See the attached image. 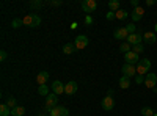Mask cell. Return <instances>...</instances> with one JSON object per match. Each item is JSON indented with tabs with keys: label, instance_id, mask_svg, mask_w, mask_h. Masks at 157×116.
<instances>
[{
	"label": "cell",
	"instance_id": "40",
	"mask_svg": "<svg viewBox=\"0 0 157 116\" xmlns=\"http://www.w3.org/2000/svg\"><path fill=\"white\" fill-rule=\"evenodd\" d=\"M154 32H155V35H157V24L154 25Z\"/></svg>",
	"mask_w": 157,
	"mask_h": 116
},
{
	"label": "cell",
	"instance_id": "11",
	"mask_svg": "<svg viewBox=\"0 0 157 116\" xmlns=\"http://www.w3.org/2000/svg\"><path fill=\"white\" fill-rule=\"evenodd\" d=\"M49 116H69V111L66 107H55L49 111Z\"/></svg>",
	"mask_w": 157,
	"mask_h": 116
},
{
	"label": "cell",
	"instance_id": "36",
	"mask_svg": "<svg viewBox=\"0 0 157 116\" xmlns=\"http://www.w3.org/2000/svg\"><path fill=\"white\" fill-rule=\"evenodd\" d=\"M85 24H86V25H91V24H93V17H91L90 14L85 16Z\"/></svg>",
	"mask_w": 157,
	"mask_h": 116
},
{
	"label": "cell",
	"instance_id": "6",
	"mask_svg": "<svg viewBox=\"0 0 157 116\" xmlns=\"http://www.w3.org/2000/svg\"><path fill=\"white\" fill-rule=\"evenodd\" d=\"M74 46H75L77 50H83L88 46V38L85 35H78L75 39H74Z\"/></svg>",
	"mask_w": 157,
	"mask_h": 116
},
{
	"label": "cell",
	"instance_id": "42",
	"mask_svg": "<svg viewBox=\"0 0 157 116\" xmlns=\"http://www.w3.org/2000/svg\"><path fill=\"white\" fill-rule=\"evenodd\" d=\"M154 116H157V113H154Z\"/></svg>",
	"mask_w": 157,
	"mask_h": 116
},
{
	"label": "cell",
	"instance_id": "1",
	"mask_svg": "<svg viewBox=\"0 0 157 116\" xmlns=\"http://www.w3.org/2000/svg\"><path fill=\"white\" fill-rule=\"evenodd\" d=\"M135 68H137V74L138 75H143V77H146L149 74V68H151V61L148 58H143L140 60L138 64H135Z\"/></svg>",
	"mask_w": 157,
	"mask_h": 116
},
{
	"label": "cell",
	"instance_id": "4",
	"mask_svg": "<svg viewBox=\"0 0 157 116\" xmlns=\"http://www.w3.org/2000/svg\"><path fill=\"white\" fill-rule=\"evenodd\" d=\"M57 104H58V96L57 94L52 93V94H49L46 97V110L47 111H50V110H54L55 107H58Z\"/></svg>",
	"mask_w": 157,
	"mask_h": 116
},
{
	"label": "cell",
	"instance_id": "41",
	"mask_svg": "<svg viewBox=\"0 0 157 116\" xmlns=\"http://www.w3.org/2000/svg\"><path fill=\"white\" fill-rule=\"evenodd\" d=\"M39 116H47V113H43V114H39Z\"/></svg>",
	"mask_w": 157,
	"mask_h": 116
},
{
	"label": "cell",
	"instance_id": "13",
	"mask_svg": "<svg viewBox=\"0 0 157 116\" xmlns=\"http://www.w3.org/2000/svg\"><path fill=\"white\" fill-rule=\"evenodd\" d=\"M143 14H145V8L138 6V8H134V11L130 13V17H132L134 22H138V21H141Z\"/></svg>",
	"mask_w": 157,
	"mask_h": 116
},
{
	"label": "cell",
	"instance_id": "18",
	"mask_svg": "<svg viewBox=\"0 0 157 116\" xmlns=\"http://www.w3.org/2000/svg\"><path fill=\"white\" fill-rule=\"evenodd\" d=\"M75 46H74V43H68V44H64L63 46V54H66V55H71L72 52H75Z\"/></svg>",
	"mask_w": 157,
	"mask_h": 116
},
{
	"label": "cell",
	"instance_id": "25",
	"mask_svg": "<svg viewBox=\"0 0 157 116\" xmlns=\"http://www.w3.org/2000/svg\"><path fill=\"white\" fill-rule=\"evenodd\" d=\"M38 94L47 97V96H49V86H47V85H41V86L38 88Z\"/></svg>",
	"mask_w": 157,
	"mask_h": 116
},
{
	"label": "cell",
	"instance_id": "14",
	"mask_svg": "<svg viewBox=\"0 0 157 116\" xmlns=\"http://www.w3.org/2000/svg\"><path fill=\"white\" fill-rule=\"evenodd\" d=\"M124 60H126V63H129V64H138L140 63V58H138V55L135 54V52H127V54H124Z\"/></svg>",
	"mask_w": 157,
	"mask_h": 116
},
{
	"label": "cell",
	"instance_id": "30",
	"mask_svg": "<svg viewBox=\"0 0 157 116\" xmlns=\"http://www.w3.org/2000/svg\"><path fill=\"white\" fill-rule=\"evenodd\" d=\"M21 25H22V19H14V21L11 22V27L13 28H19Z\"/></svg>",
	"mask_w": 157,
	"mask_h": 116
},
{
	"label": "cell",
	"instance_id": "19",
	"mask_svg": "<svg viewBox=\"0 0 157 116\" xmlns=\"http://www.w3.org/2000/svg\"><path fill=\"white\" fill-rule=\"evenodd\" d=\"M121 3L118 2V0H110L109 2V8H110V11H113V13H116V11H120L121 8Z\"/></svg>",
	"mask_w": 157,
	"mask_h": 116
},
{
	"label": "cell",
	"instance_id": "20",
	"mask_svg": "<svg viewBox=\"0 0 157 116\" xmlns=\"http://www.w3.org/2000/svg\"><path fill=\"white\" fill-rule=\"evenodd\" d=\"M120 86H121L123 89H127V88L130 86V79H129V77H126V75L121 77V79H120Z\"/></svg>",
	"mask_w": 157,
	"mask_h": 116
},
{
	"label": "cell",
	"instance_id": "43",
	"mask_svg": "<svg viewBox=\"0 0 157 116\" xmlns=\"http://www.w3.org/2000/svg\"><path fill=\"white\" fill-rule=\"evenodd\" d=\"M155 16H157V13H155Z\"/></svg>",
	"mask_w": 157,
	"mask_h": 116
},
{
	"label": "cell",
	"instance_id": "3",
	"mask_svg": "<svg viewBox=\"0 0 157 116\" xmlns=\"http://www.w3.org/2000/svg\"><path fill=\"white\" fill-rule=\"evenodd\" d=\"M82 9L86 13V14H91L98 9V2L96 0H83L82 2Z\"/></svg>",
	"mask_w": 157,
	"mask_h": 116
},
{
	"label": "cell",
	"instance_id": "8",
	"mask_svg": "<svg viewBox=\"0 0 157 116\" xmlns=\"http://www.w3.org/2000/svg\"><path fill=\"white\" fill-rule=\"evenodd\" d=\"M155 83H157V74H154V72H149L146 77H145V85H146V88H155Z\"/></svg>",
	"mask_w": 157,
	"mask_h": 116
},
{
	"label": "cell",
	"instance_id": "33",
	"mask_svg": "<svg viewBox=\"0 0 157 116\" xmlns=\"http://www.w3.org/2000/svg\"><path fill=\"white\" fill-rule=\"evenodd\" d=\"M105 17H107V21H112V19H116V14L113 11H109L107 14H105Z\"/></svg>",
	"mask_w": 157,
	"mask_h": 116
},
{
	"label": "cell",
	"instance_id": "2",
	"mask_svg": "<svg viewBox=\"0 0 157 116\" xmlns=\"http://www.w3.org/2000/svg\"><path fill=\"white\" fill-rule=\"evenodd\" d=\"M39 24H41V17L38 14H27L22 17V25L25 27H38Z\"/></svg>",
	"mask_w": 157,
	"mask_h": 116
},
{
	"label": "cell",
	"instance_id": "24",
	"mask_svg": "<svg viewBox=\"0 0 157 116\" xmlns=\"http://www.w3.org/2000/svg\"><path fill=\"white\" fill-rule=\"evenodd\" d=\"M29 5H30V8H33V9H39V8L44 6V2H41V0H33V2H30Z\"/></svg>",
	"mask_w": 157,
	"mask_h": 116
},
{
	"label": "cell",
	"instance_id": "21",
	"mask_svg": "<svg viewBox=\"0 0 157 116\" xmlns=\"http://www.w3.org/2000/svg\"><path fill=\"white\" fill-rule=\"evenodd\" d=\"M24 114H25V108L21 105H17L14 110H11V116H24Z\"/></svg>",
	"mask_w": 157,
	"mask_h": 116
},
{
	"label": "cell",
	"instance_id": "27",
	"mask_svg": "<svg viewBox=\"0 0 157 116\" xmlns=\"http://www.w3.org/2000/svg\"><path fill=\"white\" fill-rule=\"evenodd\" d=\"M141 114L143 116H154V110L151 107H143L141 108Z\"/></svg>",
	"mask_w": 157,
	"mask_h": 116
},
{
	"label": "cell",
	"instance_id": "17",
	"mask_svg": "<svg viewBox=\"0 0 157 116\" xmlns=\"http://www.w3.org/2000/svg\"><path fill=\"white\" fill-rule=\"evenodd\" d=\"M143 41H145L146 44H154V43H155V33L146 32L145 35H143Z\"/></svg>",
	"mask_w": 157,
	"mask_h": 116
},
{
	"label": "cell",
	"instance_id": "16",
	"mask_svg": "<svg viewBox=\"0 0 157 116\" xmlns=\"http://www.w3.org/2000/svg\"><path fill=\"white\" fill-rule=\"evenodd\" d=\"M50 88H52V91H54V94H57V96L64 93V85H63L60 80H55L54 83H52V86H50Z\"/></svg>",
	"mask_w": 157,
	"mask_h": 116
},
{
	"label": "cell",
	"instance_id": "5",
	"mask_svg": "<svg viewBox=\"0 0 157 116\" xmlns=\"http://www.w3.org/2000/svg\"><path fill=\"white\" fill-rule=\"evenodd\" d=\"M121 71H123V75H126V77H135L137 75V68H135V64H129V63H124L123 64V68H121Z\"/></svg>",
	"mask_w": 157,
	"mask_h": 116
},
{
	"label": "cell",
	"instance_id": "23",
	"mask_svg": "<svg viewBox=\"0 0 157 116\" xmlns=\"http://www.w3.org/2000/svg\"><path fill=\"white\" fill-rule=\"evenodd\" d=\"M115 14H116V19H118V21H123V19H126V17L129 16V13H127L126 9H120V11H116Z\"/></svg>",
	"mask_w": 157,
	"mask_h": 116
},
{
	"label": "cell",
	"instance_id": "10",
	"mask_svg": "<svg viewBox=\"0 0 157 116\" xmlns=\"http://www.w3.org/2000/svg\"><path fill=\"white\" fill-rule=\"evenodd\" d=\"M113 38L115 39H127L129 38V32L126 27H121V28H116L115 33H113Z\"/></svg>",
	"mask_w": 157,
	"mask_h": 116
},
{
	"label": "cell",
	"instance_id": "22",
	"mask_svg": "<svg viewBox=\"0 0 157 116\" xmlns=\"http://www.w3.org/2000/svg\"><path fill=\"white\" fill-rule=\"evenodd\" d=\"M10 114H11V108L6 104L0 105V116H10Z\"/></svg>",
	"mask_w": 157,
	"mask_h": 116
},
{
	"label": "cell",
	"instance_id": "34",
	"mask_svg": "<svg viewBox=\"0 0 157 116\" xmlns=\"http://www.w3.org/2000/svg\"><path fill=\"white\" fill-rule=\"evenodd\" d=\"M8 58V54H6V50H2V52H0V61H5Z\"/></svg>",
	"mask_w": 157,
	"mask_h": 116
},
{
	"label": "cell",
	"instance_id": "26",
	"mask_svg": "<svg viewBox=\"0 0 157 116\" xmlns=\"http://www.w3.org/2000/svg\"><path fill=\"white\" fill-rule=\"evenodd\" d=\"M5 104H6V105H8L11 110H14V108L17 107V102H16V99H14V97H8Z\"/></svg>",
	"mask_w": 157,
	"mask_h": 116
},
{
	"label": "cell",
	"instance_id": "15",
	"mask_svg": "<svg viewBox=\"0 0 157 116\" xmlns=\"http://www.w3.org/2000/svg\"><path fill=\"white\" fill-rule=\"evenodd\" d=\"M64 93H66L68 96H72V94H75V93H77V83H75L74 80L68 82L66 85H64Z\"/></svg>",
	"mask_w": 157,
	"mask_h": 116
},
{
	"label": "cell",
	"instance_id": "12",
	"mask_svg": "<svg viewBox=\"0 0 157 116\" xmlns=\"http://www.w3.org/2000/svg\"><path fill=\"white\" fill-rule=\"evenodd\" d=\"M49 72L47 71H41V72H39L38 75H36V83H38V86H41V85H46L47 83V80H49Z\"/></svg>",
	"mask_w": 157,
	"mask_h": 116
},
{
	"label": "cell",
	"instance_id": "37",
	"mask_svg": "<svg viewBox=\"0 0 157 116\" xmlns=\"http://www.w3.org/2000/svg\"><path fill=\"white\" fill-rule=\"evenodd\" d=\"M130 5L134 8H138V0H130Z\"/></svg>",
	"mask_w": 157,
	"mask_h": 116
},
{
	"label": "cell",
	"instance_id": "28",
	"mask_svg": "<svg viewBox=\"0 0 157 116\" xmlns=\"http://www.w3.org/2000/svg\"><path fill=\"white\" fill-rule=\"evenodd\" d=\"M120 50H121V52L123 54H127V52H130V50H132V49H130V44L126 41V43H123L121 46H120Z\"/></svg>",
	"mask_w": 157,
	"mask_h": 116
},
{
	"label": "cell",
	"instance_id": "39",
	"mask_svg": "<svg viewBox=\"0 0 157 116\" xmlns=\"http://www.w3.org/2000/svg\"><path fill=\"white\" fill-rule=\"evenodd\" d=\"M112 94H113V89H112V88H109V89H107V96H110V97H112Z\"/></svg>",
	"mask_w": 157,
	"mask_h": 116
},
{
	"label": "cell",
	"instance_id": "7",
	"mask_svg": "<svg viewBox=\"0 0 157 116\" xmlns=\"http://www.w3.org/2000/svg\"><path fill=\"white\" fill-rule=\"evenodd\" d=\"M130 46H138V44H141V41H143V35L140 33V32H137V33H132V35H129V38L126 39Z\"/></svg>",
	"mask_w": 157,
	"mask_h": 116
},
{
	"label": "cell",
	"instance_id": "29",
	"mask_svg": "<svg viewBox=\"0 0 157 116\" xmlns=\"http://www.w3.org/2000/svg\"><path fill=\"white\" fill-rule=\"evenodd\" d=\"M132 52H135L137 55H140V54H143V52H145V47H143V44L134 46V47H132Z\"/></svg>",
	"mask_w": 157,
	"mask_h": 116
},
{
	"label": "cell",
	"instance_id": "38",
	"mask_svg": "<svg viewBox=\"0 0 157 116\" xmlns=\"http://www.w3.org/2000/svg\"><path fill=\"white\" fill-rule=\"evenodd\" d=\"M146 5H148V6H152V5H155V0H146Z\"/></svg>",
	"mask_w": 157,
	"mask_h": 116
},
{
	"label": "cell",
	"instance_id": "32",
	"mask_svg": "<svg viewBox=\"0 0 157 116\" xmlns=\"http://www.w3.org/2000/svg\"><path fill=\"white\" fill-rule=\"evenodd\" d=\"M135 83H137V85L145 83V77H143V75H137V77H135Z\"/></svg>",
	"mask_w": 157,
	"mask_h": 116
},
{
	"label": "cell",
	"instance_id": "35",
	"mask_svg": "<svg viewBox=\"0 0 157 116\" xmlns=\"http://www.w3.org/2000/svg\"><path fill=\"white\" fill-rule=\"evenodd\" d=\"M49 5H52V6H61V0H52V2H49Z\"/></svg>",
	"mask_w": 157,
	"mask_h": 116
},
{
	"label": "cell",
	"instance_id": "9",
	"mask_svg": "<svg viewBox=\"0 0 157 116\" xmlns=\"http://www.w3.org/2000/svg\"><path fill=\"white\" fill-rule=\"evenodd\" d=\"M101 105H102V108L105 110V111H110V110H113V107H115V100H113V97L105 96V97L102 99Z\"/></svg>",
	"mask_w": 157,
	"mask_h": 116
},
{
	"label": "cell",
	"instance_id": "31",
	"mask_svg": "<svg viewBox=\"0 0 157 116\" xmlns=\"http://www.w3.org/2000/svg\"><path fill=\"white\" fill-rule=\"evenodd\" d=\"M126 28H127L129 35H132V33H137V32H135V24H129V25H127Z\"/></svg>",
	"mask_w": 157,
	"mask_h": 116
}]
</instances>
